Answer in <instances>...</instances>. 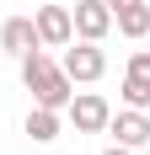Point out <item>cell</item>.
Segmentation results:
<instances>
[{"label": "cell", "instance_id": "6da1fadb", "mask_svg": "<svg viewBox=\"0 0 150 155\" xmlns=\"http://www.w3.org/2000/svg\"><path fill=\"white\" fill-rule=\"evenodd\" d=\"M22 80H27V91H32V102H38V107H70V86L75 80L64 75V64H54L43 54V48H27V54H22Z\"/></svg>", "mask_w": 150, "mask_h": 155}, {"label": "cell", "instance_id": "7a4b0ae2", "mask_svg": "<svg viewBox=\"0 0 150 155\" xmlns=\"http://www.w3.org/2000/svg\"><path fill=\"white\" fill-rule=\"evenodd\" d=\"M64 75H70V80H86V86H91V80H102L107 75V54H102V43H91V38H80V43H64Z\"/></svg>", "mask_w": 150, "mask_h": 155}, {"label": "cell", "instance_id": "3957f363", "mask_svg": "<svg viewBox=\"0 0 150 155\" xmlns=\"http://www.w3.org/2000/svg\"><path fill=\"white\" fill-rule=\"evenodd\" d=\"M70 123H75V134H107V118H113V107H107V96H97V91H80V96H70Z\"/></svg>", "mask_w": 150, "mask_h": 155}, {"label": "cell", "instance_id": "277c9868", "mask_svg": "<svg viewBox=\"0 0 150 155\" xmlns=\"http://www.w3.org/2000/svg\"><path fill=\"white\" fill-rule=\"evenodd\" d=\"M70 21H75V38H91V43H102L107 32H113V5H107V0H75Z\"/></svg>", "mask_w": 150, "mask_h": 155}, {"label": "cell", "instance_id": "5b68a950", "mask_svg": "<svg viewBox=\"0 0 150 155\" xmlns=\"http://www.w3.org/2000/svg\"><path fill=\"white\" fill-rule=\"evenodd\" d=\"M107 134H113L118 144H129V150H145V144H150V112L145 107L113 112V118H107Z\"/></svg>", "mask_w": 150, "mask_h": 155}, {"label": "cell", "instance_id": "8992f818", "mask_svg": "<svg viewBox=\"0 0 150 155\" xmlns=\"http://www.w3.org/2000/svg\"><path fill=\"white\" fill-rule=\"evenodd\" d=\"M123 107H150V48L129 54L123 64Z\"/></svg>", "mask_w": 150, "mask_h": 155}, {"label": "cell", "instance_id": "52a82bcc", "mask_svg": "<svg viewBox=\"0 0 150 155\" xmlns=\"http://www.w3.org/2000/svg\"><path fill=\"white\" fill-rule=\"evenodd\" d=\"M38 43L43 48H64V43H75V21H70V11L64 5H38Z\"/></svg>", "mask_w": 150, "mask_h": 155}, {"label": "cell", "instance_id": "ba28073f", "mask_svg": "<svg viewBox=\"0 0 150 155\" xmlns=\"http://www.w3.org/2000/svg\"><path fill=\"white\" fill-rule=\"evenodd\" d=\"M0 48L16 54V59H22L27 48H43V43H38V21H32V16H11V21L0 27Z\"/></svg>", "mask_w": 150, "mask_h": 155}, {"label": "cell", "instance_id": "9c48e42d", "mask_svg": "<svg viewBox=\"0 0 150 155\" xmlns=\"http://www.w3.org/2000/svg\"><path fill=\"white\" fill-rule=\"evenodd\" d=\"M27 134H32V144H54V139H59V107H38V102H32Z\"/></svg>", "mask_w": 150, "mask_h": 155}, {"label": "cell", "instance_id": "30bf717a", "mask_svg": "<svg viewBox=\"0 0 150 155\" xmlns=\"http://www.w3.org/2000/svg\"><path fill=\"white\" fill-rule=\"evenodd\" d=\"M113 27H118L123 38H150V5L139 0V5H123V11H113Z\"/></svg>", "mask_w": 150, "mask_h": 155}, {"label": "cell", "instance_id": "8fae6325", "mask_svg": "<svg viewBox=\"0 0 150 155\" xmlns=\"http://www.w3.org/2000/svg\"><path fill=\"white\" fill-rule=\"evenodd\" d=\"M102 155H134V150H129V144H107Z\"/></svg>", "mask_w": 150, "mask_h": 155}, {"label": "cell", "instance_id": "7c38bea8", "mask_svg": "<svg viewBox=\"0 0 150 155\" xmlns=\"http://www.w3.org/2000/svg\"><path fill=\"white\" fill-rule=\"evenodd\" d=\"M107 5H113V11H123V5H139V0H107Z\"/></svg>", "mask_w": 150, "mask_h": 155}]
</instances>
